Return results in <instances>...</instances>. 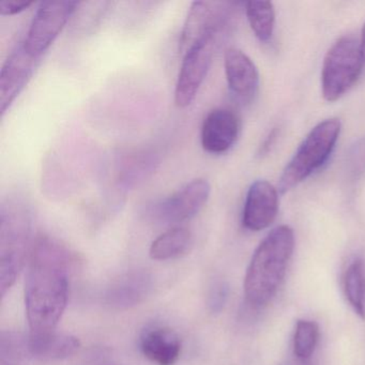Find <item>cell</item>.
Masks as SVG:
<instances>
[{"mask_svg": "<svg viewBox=\"0 0 365 365\" xmlns=\"http://www.w3.org/2000/svg\"><path fill=\"white\" fill-rule=\"evenodd\" d=\"M69 250L55 239L40 237L31 250L25 283V307L31 333L54 331L69 298Z\"/></svg>", "mask_w": 365, "mask_h": 365, "instance_id": "obj_1", "label": "cell"}, {"mask_svg": "<svg viewBox=\"0 0 365 365\" xmlns=\"http://www.w3.org/2000/svg\"><path fill=\"white\" fill-rule=\"evenodd\" d=\"M294 249V230L289 226L274 228L254 252L245 279V296L254 307L268 304L285 277Z\"/></svg>", "mask_w": 365, "mask_h": 365, "instance_id": "obj_2", "label": "cell"}, {"mask_svg": "<svg viewBox=\"0 0 365 365\" xmlns=\"http://www.w3.org/2000/svg\"><path fill=\"white\" fill-rule=\"evenodd\" d=\"M341 128L339 119L331 118L318 123L309 132L282 174L279 183L282 193L297 187L328 161Z\"/></svg>", "mask_w": 365, "mask_h": 365, "instance_id": "obj_3", "label": "cell"}, {"mask_svg": "<svg viewBox=\"0 0 365 365\" xmlns=\"http://www.w3.org/2000/svg\"><path fill=\"white\" fill-rule=\"evenodd\" d=\"M31 222L25 210L4 207L0 215V290L5 297L24 264Z\"/></svg>", "mask_w": 365, "mask_h": 365, "instance_id": "obj_4", "label": "cell"}, {"mask_svg": "<svg viewBox=\"0 0 365 365\" xmlns=\"http://www.w3.org/2000/svg\"><path fill=\"white\" fill-rule=\"evenodd\" d=\"M361 41L352 36L337 40L324 57L322 72V96L334 102L358 81L364 65Z\"/></svg>", "mask_w": 365, "mask_h": 365, "instance_id": "obj_5", "label": "cell"}, {"mask_svg": "<svg viewBox=\"0 0 365 365\" xmlns=\"http://www.w3.org/2000/svg\"><path fill=\"white\" fill-rule=\"evenodd\" d=\"M78 6L80 3L74 0L42 1L23 41L26 50L34 56L41 57L58 37Z\"/></svg>", "mask_w": 365, "mask_h": 365, "instance_id": "obj_6", "label": "cell"}, {"mask_svg": "<svg viewBox=\"0 0 365 365\" xmlns=\"http://www.w3.org/2000/svg\"><path fill=\"white\" fill-rule=\"evenodd\" d=\"M215 36L217 33L209 34L183 55L175 87V104L178 108H187L195 100L212 63Z\"/></svg>", "mask_w": 365, "mask_h": 365, "instance_id": "obj_7", "label": "cell"}, {"mask_svg": "<svg viewBox=\"0 0 365 365\" xmlns=\"http://www.w3.org/2000/svg\"><path fill=\"white\" fill-rule=\"evenodd\" d=\"M211 185L205 178H196L160 202L157 217L165 223H180L198 215L208 202Z\"/></svg>", "mask_w": 365, "mask_h": 365, "instance_id": "obj_8", "label": "cell"}, {"mask_svg": "<svg viewBox=\"0 0 365 365\" xmlns=\"http://www.w3.org/2000/svg\"><path fill=\"white\" fill-rule=\"evenodd\" d=\"M41 57L31 55L20 42L4 63L0 73V114L5 115L26 86Z\"/></svg>", "mask_w": 365, "mask_h": 365, "instance_id": "obj_9", "label": "cell"}, {"mask_svg": "<svg viewBox=\"0 0 365 365\" xmlns=\"http://www.w3.org/2000/svg\"><path fill=\"white\" fill-rule=\"evenodd\" d=\"M240 120L234 110L215 108L205 117L200 140L205 151L212 155L227 153L238 140Z\"/></svg>", "mask_w": 365, "mask_h": 365, "instance_id": "obj_10", "label": "cell"}, {"mask_svg": "<svg viewBox=\"0 0 365 365\" xmlns=\"http://www.w3.org/2000/svg\"><path fill=\"white\" fill-rule=\"evenodd\" d=\"M279 211L277 190L268 181H255L250 187L243 207L242 224L247 230L259 232L274 222Z\"/></svg>", "mask_w": 365, "mask_h": 365, "instance_id": "obj_11", "label": "cell"}, {"mask_svg": "<svg viewBox=\"0 0 365 365\" xmlns=\"http://www.w3.org/2000/svg\"><path fill=\"white\" fill-rule=\"evenodd\" d=\"M224 68L230 91L240 101L251 102L259 86V76L251 58L239 48H227L224 55Z\"/></svg>", "mask_w": 365, "mask_h": 365, "instance_id": "obj_12", "label": "cell"}, {"mask_svg": "<svg viewBox=\"0 0 365 365\" xmlns=\"http://www.w3.org/2000/svg\"><path fill=\"white\" fill-rule=\"evenodd\" d=\"M221 14L217 4L194 1L187 12L179 40V53L185 55L200 40L211 33H217Z\"/></svg>", "mask_w": 365, "mask_h": 365, "instance_id": "obj_13", "label": "cell"}, {"mask_svg": "<svg viewBox=\"0 0 365 365\" xmlns=\"http://www.w3.org/2000/svg\"><path fill=\"white\" fill-rule=\"evenodd\" d=\"M80 346V341L76 336L55 330L46 333H31L25 339L27 358L46 362L69 358L78 351Z\"/></svg>", "mask_w": 365, "mask_h": 365, "instance_id": "obj_14", "label": "cell"}, {"mask_svg": "<svg viewBox=\"0 0 365 365\" xmlns=\"http://www.w3.org/2000/svg\"><path fill=\"white\" fill-rule=\"evenodd\" d=\"M140 349L143 354L155 364L174 365L180 356V339L170 329L153 327L143 333Z\"/></svg>", "mask_w": 365, "mask_h": 365, "instance_id": "obj_15", "label": "cell"}, {"mask_svg": "<svg viewBox=\"0 0 365 365\" xmlns=\"http://www.w3.org/2000/svg\"><path fill=\"white\" fill-rule=\"evenodd\" d=\"M151 288V279L144 271L125 275L110 287L106 302L115 309H128L142 302Z\"/></svg>", "mask_w": 365, "mask_h": 365, "instance_id": "obj_16", "label": "cell"}, {"mask_svg": "<svg viewBox=\"0 0 365 365\" xmlns=\"http://www.w3.org/2000/svg\"><path fill=\"white\" fill-rule=\"evenodd\" d=\"M192 245V234L187 228L176 227L160 235L149 249V255L155 260H170L180 257L189 251Z\"/></svg>", "mask_w": 365, "mask_h": 365, "instance_id": "obj_17", "label": "cell"}, {"mask_svg": "<svg viewBox=\"0 0 365 365\" xmlns=\"http://www.w3.org/2000/svg\"><path fill=\"white\" fill-rule=\"evenodd\" d=\"M247 20L256 37L268 42L274 31L275 10L270 1H250L247 4Z\"/></svg>", "mask_w": 365, "mask_h": 365, "instance_id": "obj_18", "label": "cell"}, {"mask_svg": "<svg viewBox=\"0 0 365 365\" xmlns=\"http://www.w3.org/2000/svg\"><path fill=\"white\" fill-rule=\"evenodd\" d=\"M345 294L354 311L365 319V267L361 259L354 260L346 270Z\"/></svg>", "mask_w": 365, "mask_h": 365, "instance_id": "obj_19", "label": "cell"}, {"mask_svg": "<svg viewBox=\"0 0 365 365\" xmlns=\"http://www.w3.org/2000/svg\"><path fill=\"white\" fill-rule=\"evenodd\" d=\"M319 337L317 324L309 320H299L297 322L294 337V351L297 358L307 360L315 351Z\"/></svg>", "mask_w": 365, "mask_h": 365, "instance_id": "obj_20", "label": "cell"}, {"mask_svg": "<svg viewBox=\"0 0 365 365\" xmlns=\"http://www.w3.org/2000/svg\"><path fill=\"white\" fill-rule=\"evenodd\" d=\"M347 163L352 176H360L365 172V138L356 142L350 149Z\"/></svg>", "mask_w": 365, "mask_h": 365, "instance_id": "obj_21", "label": "cell"}, {"mask_svg": "<svg viewBox=\"0 0 365 365\" xmlns=\"http://www.w3.org/2000/svg\"><path fill=\"white\" fill-rule=\"evenodd\" d=\"M33 1L25 0H1L0 1V14L1 16H14L29 9Z\"/></svg>", "mask_w": 365, "mask_h": 365, "instance_id": "obj_22", "label": "cell"}, {"mask_svg": "<svg viewBox=\"0 0 365 365\" xmlns=\"http://www.w3.org/2000/svg\"><path fill=\"white\" fill-rule=\"evenodd\" d=\"M226 298V290L223 285H217L210 294V307L213 311H219Z\"/></svg>", "mask_w": 365, "mask_h": 365, "instance_id": "obj_23", "label": "cell"}, {"mask_svg": "<svg viewBox=\"0 0 365 365\" xmlns=\"http://www.w3.org/2000/svg\"><path fill=\"white\" fill-rule=\"evenodd\" d=\"M361 48H362L363 56H364L365 61V25L363 27L362 38H361Z\"/></svg>", "mask_w": 365, "mask_h": 365, "instance_id": "obj_24", "label": "cell"}, {"mask_svg": "<svg viewBox=\"0 0 365 365\" xmlns=\"http://www.w3.org/2000/svg\"><path fill=\"white\" fill-rule=\"evenodd\" d=\"M1 365H21L20 362H12V361H1Z\"/></svg>", "mask_w": 365, "mask_h": 365, "instance_id": "obj_25", "label": "cell"}]
</instances>
